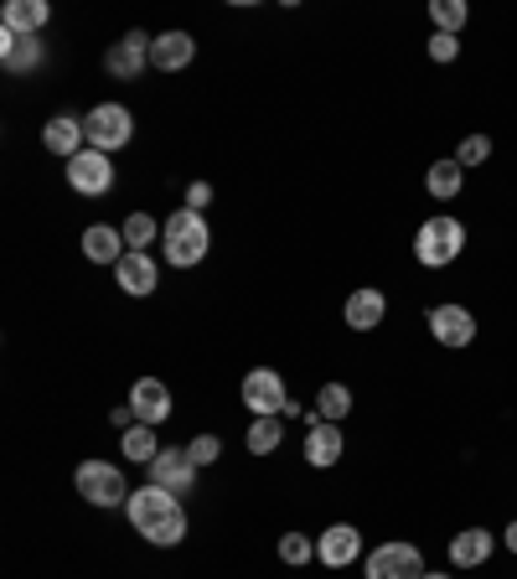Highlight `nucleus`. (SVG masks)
I'll use <instances>...</instances> for the list:
<instances>
[{
    "mask_svg": "<svg viewBox=\"0 0 517 579\" xmlns=\"http://www.w3.org/2000/svg\"><path fill=\"white\" fill-rule=\"evenodd\" d=\"M460 249H466V228H460L456 218H430V222H419V233H414V260L424 264V269H445V264H456L460 260Z\"/></svg>",
    "mask_w": 517,
    "mask_h": 579,
    "instance_id": "obj_3",
    "label": "nucleus"
},
{
    "mask_svg": "<svg viewBox=\"0 0 517 579\" xmlns=\"http://www.w3.org/2000/svg\"><path fill=\"white\" fill-rule=\"evenodd\" d=\"M383 316H388V300H383V290L362 285V290H352V295H347V326H352V331H373V326H383Z\"/></svg>",
    "mask_w": 517,
    "mask_h": 579,
    "instance_id": "obj_17",
    "label": "nucleus"
},
{
    "mask_svg": "<svg viewBox=\"0 0 517 579\" xmlns=\"http://www.w3.org/2000/svg\"><path fill=\"white\" fill-rule=\"evenodd\" d=\"M430 337H435L440 347H471L477 316H471L466 305H435V311H430Z\"/></svg>",
    "mask_w": 517,
    "mask_h": 579,
    "instance_id": "obj_10",
    "label": "nucleus"
},
{
    "mask_svg": "<svg viewBox=\"0 0 517 579\" xmlns=\"http://www.w3.org/2000/svg\"><path fill=\"white\" fill-rule=\"evenodd\" d=\"M83 135H88V150H104V156H115L120 145H130V135H135V120H130V109H124V104H99V109L83 120Z\"/></svg>",
    "mask_w": 517,
    "mask_h": 579,
    "instance_id": "obj_4",
    "label": "nucleus"
},
{
    "mask_svg": "<svg viewBox=\"0 0 517 579\" xmlns=\"http://www.w3.org/2000/svg\"><path fill=\"white\" fill-rule=\"evenodd\" d=\"M207 202H213V186H207V181H192V186H187V207H192V213H202Z\"/></svg>",
    "mask_w": 517,
    "mask_h": 579,
    "instance_id": "obj_33",
    "label": "nucleus"
},
{
    "mask_svg": "<svg viewBox=\"0 0 517 579\" xmlns=\"http://www.w3.org/2000/svg\"><path fill=\"white\" fill-rule=\"evenodd\" d=\"M243 403L254 409L258 420H269V414H285V403H290V394H285V378H279L275 367H254V373L243 378Z\"/></svg>",
    "mask_w": 517,
    "mask_h": 579,
    "instance_id": "obj_8",
    "label": "nucleus"
},
{
    "mask_svg": "<svg viewBox=\"0 0 517 579\" xmlns=\"http://www.w3.org/2000/svg\"><path fill=\"white\" fill-rule=\"evenodd\" d=\"M466 16H471V11H466V0H430V21H435L445 37H456L460 26H466Z\"/></svg>",
    "mask_w": 517,
    "mask_h": 579,
    "instance_id": "obj_27",
    "label": "nucleus"
},
{
    "mask_svg": "<svg viewBox=\"0 0 517 579\" xmlns=\"http://www.w3.org/2000/svg\"><path fill=\"white\" fill-rule=\"evenodd\" d=\"M0 62H5V73H32V68H41L37 37H16V32H0Z\"/></svg>",
    "mask_w": 517,
    "mask_h": 579,
    "instance_id": "obj_21",
    "label": "nucleus"
},
{
    "mask_svg": "<svg viewBox=\"0 0 517 579\" xmlns=\"http://www.w3.org/2000/svg\"><path fill=\"white\" fill-rule=\"evenodd\" d=\"M424 186H430V197H435V202H450L460 186H466V166H460L456 156L435 160V166H430V177H424Z\"/></svg>",
    "mask_w": 517,
    "mask_h": 579,
    "instance_id": "obj_24",
    "label": "nucleus"
},
{
    "mask_svg": "<svg viewBox=\"0 0 517 579\" xmlns=\"http://www.w3.org/2000/svg\"><path fill=\"white\" fill-rule=\"evenodd\" d=\"M430 58H435V62H456L460 58V37H445V32H435V37H430Z\"/></svg>",
    "mask_w": 517,
    "mask_h": 579,
    "instance_id": "obj_32",
    "label": "nucleus"
},
{
    "mask_svg": "<svg viewBox=\"0 0 517 579\" xmlns=\"http://www.w3.org/2000/svg\"><path fill=\"white\" fill-rule=\"evenodd\" d=\"M279 439H285V424H279V414H269V420H254V424H249L243 445H249L254 456H269V450H279Z\"/></svg>",
    "mask_w": 517,
    "mask_h": 579,
    "instance_id": "obj_26",
    "label": "nucleus"
},
{
    "mask_svg": "<svg viewBox=\"0 0 517 579\" xmlns=\"http://www.w3.org/2000/svg\"><path fill=\"white\" fill-rule=\"evenodd\" d=\"M502 543H507V548H513V554H517V518L507 522V533H502Z\"/></svg>",
    "mask_w": 517,
    "mask_h": 579,
    "instance_id": "obj_34",
    "label": "nucleus"
},
{
    "mask_svg": "<svg viewBox=\"0 0 517 579\" xmlns=\"http://www.w3.org/2000/svg\"><path fill=\"white\" fill-rule=\"evenodd\" d=\"M120 445H124V456L140 460V466H151V460L166 450V445H156V424H130L120 435Z\"/></svg>",
    "mask_w": 517,
    "mask_h": 579,
    "instance_id": "obj_25",
    "label": "nucleus"
},
{
    "mask_svg": "<svg viewBox=\"0 0 517 579\" xmlns=\"http://www.w3.org/2000/svg\"><path fill=\"white\" fill-rule=\"evenodd\" d=\"M79 492L94 502V507H120V502H130L124 471L120 466H109V460H83L79 466Z\"/></svg>",
    "mask_w": 517,
    "mask_h": 579,
    "instance_id": "obj_6",
    "label": "nucleus"
},
{
    "mask_svg": "<svg viewBox=\"0 0 517 579\" xmlns=\"http://www.w3.org/2000/svg\"><path fill=\"white\" fill-rule=\"evenodd\" d=\"M130 522H135L140 539H151L156 548H171V543L187 539V512H181V497L160 492V486H140L130 492Z\"/></svg>",
    "mask_w": 517,
    "mask_h": 579,
    "instance_id": "obj_1",
    "label": "nucleus"
},
{
    "mask_svg": "<svg viewBox=\"0 0 517 579\" xmlns=\"http://www.w3.org/2000/svg\"><path fill=\"white\" fill-rule=\"evenodd\" d=\"M187 456L197 460V466H213V460L223 456V439L218 435H197L192 445H187Z\"/></svg>",
    "mask_w": 517,
    "mask_h": 579,
    "instance_id": "obj_31",
    "label": "nucleus"
},
{
    "mask_svg": "<svg viewBox=\"0 0 517 579\" xmlns=\"http://www.w3.org/2000/svg\"><path fill=\"white\" fill-rule=\"evenodd\" d=\"M115 275H120L124 295H156V290H160V269H156V260H151L145 249H130V254L115 264Z\"/></svg>",
    "mask_w": 517,
    "mask_h": 579,
    "instance_id": "obj_11",
    "label": "nucleus"
},
{
    "mask_svg": "<svg viewBox=\"0 0 517 579\" xmlns=\"http://www.w3.org/2000/svg\"><path fill=\"white\" fill-rule=\"evenodd\" d=\"M124 249H151L156 243V218H145V213H135V218H124Z\"/></svg>",
    "mask_w": 517,
    "mask_h": 579,
    "instance_id": "obj_28",
    "label": "nucleus"
},
{
    "mask_svg": "<svg viewBox=\"0 0 517 579\" xmlns=\"http://www.w3.org/2000/svg\"><path fill=\"white\" fill-rule=\"evenodd\" d=\"M362 575L368 579H424V554H419L414 543H378L368 564H362Z\"/></svg>",
    "mask_w": 517,
    "mask_h": 579,
    "instance_id": "obj_5",
    "label": "nucleus"
},
{
    "mask_svg": "<svg viewBox=\"0 0 517 579\" xmlns=\"http://www.w3.org/2000/svg\"><path fill=\"white\" fill-rule=\"evenodd\" d=\"M486 156H492V141H486V135H466V141H460V150H456L460 166H481Z\"/></svg>",
    "mask_w": 517,
    "mask_h": 579,
    "instance_id": "obj_30",
    "label": "nucleus"
},
{
    "mask_svg": "<svg viewBox=\"0 0 517 579\" xmlns=\"http://www.w3.org/2000/svg\"><path fill=\"white\" fill-rule=\"evenodd\" d=\"M492 548H497V539H492L486 528H466V533L450 539V564H456V569H477V564L492 559Z\"/></svg>",
    "mask_w": 517,
    "mask_h": 579,
    "instance_id": "obj_18",
    "label": "nucleus"
},
{
    "mask_svg": "<svg viewBox=\"0 0 517 579\" xmlns=\"http://www.w3.org/2000/svg\"><path fill=\"white\" fill-rule=\"evenodd\" d=\"M41 145L52 150V156L73 160L88 150V135H83V120H73V114H58V120H47V130H41Z\"/></svg>",
    "mask_w": 517,
    "mask_h": 579,
    "instance_id": "obj_16",
    "label": "nucleus"
},
{
    "mask_svg": "<svg viewBox=\"0 0 517 579\" xmlns=\"http://www.w3.org/2000/svg\"><path fill=\"white\" fill-rule=\"evenodd\" d=\"M151 486L171 492V497H187V492L197 486V460L187 456V450H160V456L151 460Z\"/></svg>",
    "mask_w": 517,
    "mask_h": 579,
    "instance_id": "obj_9",
    "label": "nucleus"
},
{
    "mask_svg": "<svg viewBox=\"0 0 517 579\" xmlns=\"http://www.w3.org/2000/svg\"><path fill=\"white\" fill-rule=\"evenodd\" d=\"M151 47H156V37H145V32H130V37L104 58V68L115 73V79H140L145 73V62H151Z\"/></svg>",
    "mask_w": 517,
    "mask_h": 579,
    "instance_id": "obj_13",
    "label": "nucleus"
},
{
    "mask_svg": "<svg viewBox=\"0 0 517 579\" xmlns=\"http://www.w3.org/2000/svg\"><path fill=\"white\" fill-rule=\"evenodd\" d=\"M83 254H88L94 264H120L130 249H124V233H115V228L94 222V228L83 233Z\"/></svg>",
    "mask_w": 517,
    "mask_h": 579,
    "instance_id": "obj_22",
    "label": "nucleus"
},
{
    "mask_svg": "<svg viewBox=\"0 0 517 579\" xmlns=\"http://www.w3.org/2000/svg\"><path fill=\"white\" fill-rule=\"evenodd\" d=\"M341 414H352V388H341V383H326L316 394V403H311V414L305 420L311 424H337Z\"/></svg>",
    "mask_w": 517,
    "mask_h": 579,
    "instance_id": "obj_23",
    "label": "nucleus"
},
{
    "mask_svg": "<svg viewBox=\"0 0 517 579\" xmlns=\"http://www.w3.org/2000/svg\"><path fill=\"white\" fill-rule=\"evenodd\" d=\"M316 554H321V564H326V569H347V564L362 554V533L352 528V522H332V528L321 533Z\"/></svg>",
    "mask_w": 517,
    "mask_h": 579,
    "instance_id": "obj_12",
    "label": "nucleus"
},
{
    "mask_svg": "<svg viewBox=\"0 0 517 579\" xmlns=\"http://www.w3.org/2000/svg\"><path fill=\"white\" fill-rule=\"evenodd\" d=\"M52 16V5L47 0H5V11H0V32H16V37H37L41 26Z\"/></svg>",
    "mask_w": 517,
    "mask_h": 579,
    "instance_id": "obj_15",
    "label": "nucleus"
},
{
    "mask_svg": "<svg viewBox=\"0 0 517 579\" xmlns=\"http://www.w3.org/2000/svg\"><path fill=\"white\" fill-rule=\"evenodd\" d=\"M68 186L79 192V197H104L109 186H115V166L104 150H83V156L68 160Z\"/></svg>",
    "mask_w": 517,
    "mask_h": 579,
    "instance_id": "obj_7",
    "label": "nucleus"
},
{
    "mask_svg": "<svg viewBox=\"0 0 517 579\" xmlns=\"http://www.w3.org/2000/svg\"><path fill=\"white\" fill-rule=\"evenodd\" d=\"M130 409H135L140 424H166L171 420V388L156 378H140L135 388H130Z\"/></svg>",
    "mask_w": 517,
    "mask_h": 579,
    "instance_id": "obj_14",
    "label": "nucleus"
},
{
    "mask_svg": "<svg viewBox=\"0 0 517 579\" xmlns=\"http://www.w3.org/2000/svg\"><path fill=\"white\" fill-rule=\"evenodd\" d=\"M424 579H450V575H424Z\"/></svg>",
    "mask_w": 517,
    "mask_h": 579,
    "instance_id": "obj_35",
    "label": "nucleus"
},
{
    "mask_svg": "<svg viewBox=\"0 0 517 579\" xmlns=\"http://www.w3.org/2000/svg\"><path fill=\"white\" fill-rule=\"evenodd\" d=\"M207 243H213V233H207V218H202V213H192V207L171 213V218H166V228H160L166 264H177V269H192V264L207 260Z\"/></svg>",
    "mask_w": 517,
    "mask_h": 579,
    "instance_id": "obj_2",
    "label": "nucleus"
},
{
    "mask_svg": "<svg viewBox=\"0 0 517 579\" xmlns=\"http://www.w3.org/2000/svg\"><path fill=\"white\" fill-rule=\"evenodd\" d=\"M341 450H347V439H341L337 424H311V435H305V460L326 471V466H337Z\"/></svg>",
    "mask_w": 517,
    "mask_h": 579,
    "instance_id": "obj_20",
    "label": "nucleus"
},
{
    "mask_svg": "<svg viewBox=\"0 0 517 579\" xmlns=\"http://www.w3.org/2000/svg\"><path fill=\"white\" fill-rule=\"evenodd\" d=\"M192 58H197V41L187 37V32H160L156 47H151V62H156L160 73H177V68H187Z\"/></svg>",
    "mask_w": 517,
    "mask_h": 579,
    "instance_id": "obj_19",
    "label": "nucleus"
},
{
    "mask_svg": "<svg viewBox=\"0 0 517 579\" xmlns=\"http://www.w3.org/2000/svg\"><path fill=\"white\" fill-rule=\"evenodd\" d=\"M279 559L296 564V569H300V564L316 559V543L305 539V533H285V539H279Z\"/></svg>",
    "mask_w": 517,
    "mask_h": 579,
    "instance_id": "obj_29",
    "label": "nucleus"
}]
</instances>
